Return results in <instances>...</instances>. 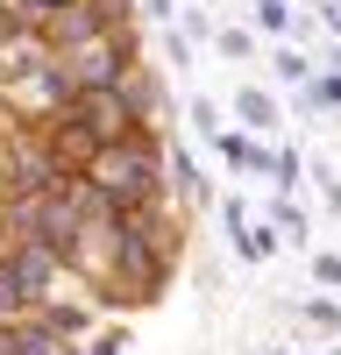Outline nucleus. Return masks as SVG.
I'll use <instances>...</instances> for the list:
<instances>
[{
  "mask_svg": "<svg viewBox=\"0 0 341 355\" xmlns=\"http://www.w3.org/2000/svg\"><path fill=\"white\" fill-rule=\"evenodd\" d=\"M85 185H93L114 214L157 199V192H164V150H157V135L142 128V135H128V142H107V150L85 164Z\"/></svg>",
  "mask_w": 341,
  "mask_h": 355,
  "instance_id": "obj_1",
  "label": "nucleus"
},
{
  "mask_svg": "<svg viewBox=\"0 0 341 355\" xmlns=\"http://www.w3.org/2000/svg\"><path fill=\"white\" fill-rule=\"evenodd\" d=\"M135 64V28H114L100 43H78L57 57V71L71 78V93H107V85H121V71Z\"/></svg>",
  "mask_w": 341,
  "mask_h": 355,
  "instance_id": "obj_2",
  "label": "nucleus"
},
{
  "mask_svg": "<svg viewBox=\"0 0 341 355\" xmlns=\"http://www.w3.org/2000/svg\"><path fill=\"white\" fill-rule=\"evenodd\" d=\"M114 28H128V8H121V0H78V8L50 15V21L36 28V43H43L50 57H64V50H78V43L114 36Z\"/></svg>",
  "mask_w": 341,
  "mask_h": 355,
  "instance_id": "obj_3",
  "label": "nucleus"
},
{
  "mask_svg": "<svg viewBox=\"0 0 341 355\" xmlns=\"http://www.w3.org/2000/svg\"><path fill=\"white\" fill-rule=\"evenodd\" d=\"M71 121L78 128H93V142H100V150H107V142H128V135H142V121H135V107L121 100V93H114V85H107V93H71Z\"/></svg>",
  "mask_w": 341,
  "mask_h": 355,
  "instance_id": "obj_4",
  "label": "nucleus"
},
{
  "mask_svg": "<svg viewBox=\"0 0 341 355\" xmlns=\"http://www.w3.org/2000/svg\"><path fill=\"white\" fill-rule=\"evenodd\" d=\"M64 8H78V0H8V15L28 21V28H43L50 15H64Z\"/></svg>",
  "mask_w": 341,
  "mask_h": 355,
  "instance_id": "obj_5",
  "label": "nucleus"
},
{
  "mask_svg": "<svg viewBox=\"0 0 341 355\" xmlns=\"http://www.w3.org/2000/svg\"><path fill=\"white\" fill-rule=\"evenodd\" d=\"M235 107H242V121H249V128H270V121H277V107H270V93H242Z\"/></svg>",
  "mask_w": 341,
  "mask_h": 355,
  "instance_id": "obj_6",
  "label": "nucleus"
},
{
  "mask_svg": "<svg viewBox=\"0 0 341 355\" xmlns=\"http://www.w3.org/2000/svg\"><path fill=\"white\" fill-rule=\"evenodd\" d=\"M220 150H227V164H235V171H256V164H263V150L242 142V135H220Z\"/></svg>",
  "mask_w": 341,
  "mask_h": 355,
  "instance_id": "obj_7",
  "label": "nucleus"
},
{
  "mask_svg": "<svg viewBox=\"0 0 341 355\" xmlns=\"http://www.w3.org/2000/svg\"><path fill=\"white\" fill-rule=\"evenodd\" d=\"M306 320H320V327H341V306H327V299H313V306H299Z\"/></svg>",
  "mask_w": 341,
  "mask_h": 355,
  "instance_id": "obj_8",
  "label": "nucleus"
},
{
  "mask_svg": "<svg viewBox=\"0 0 341 355\" xmlns=\"http://www.w3.org/2000/svg\"><path fill=\"white\" fill-rule=\"evenodd\" d=\"M313 107H341V78H320V85H313Z\"/></svg>",
  "mask_w": 341,
  "mask_h": 355,
  "instance_id": "obj_9",
  "label": "nucleus"
},
{
  "mask_svg": "<svg viewBox=\"0 0 341 355\" xmlns=\"http://www.w3.org/2000/svg\"><path fill=\"white\" fill-rule=\"evenodd\" d=\"M313 270H320V284H341V256H313Z\"/></svg>",
  "mask_w": 341,
  "mask_h": 355,
  "instance_id": "obj_10",
  "label": "nucleus"
},
{
  "mask_svg": "<svg viewBox=\"0 0 341 355\" xmlns=\"http://www.w3.org/2000/svg\"><path fill=\"white\" fill-rule=\"evenodd\" d=\"M0 199H8V157H0Z\"/></svg>",
  "mask_w": 341,
  "mask_h": 355,
  "instance_id": "obj_11",
  "label": "nucleus"
},
{
  "mask_svg": "<svg viewBox=\"0 0 341 355\" xmlns=\"http://www.w3.org/2000/svg\"><path fill=\"white\" fill-rule=\"evenodd\" d=\"M0 249H8V227H0Z\"/></svg>",
  "mask_w": 341,
  "mask_h": 355,
  "instance_id": "obj_12",
  "label": "nucleus"
},
{
  "mask_svg": "<svg viewBox=\"0 0 341 355\" xmlns=\"http://www.w3.org/2000/svg\"><path fill=\"white\" fill-rule=\"evenodd\" d=\"M334 21H341V0H334Z\"/></svg>",
  "mask_w": 341,
  "mask_h": 355,
  "instance_id": "obj_13",
  "label": "nucleus"
},
{
  "mask_svg": "<svg viewBox=\"0 0 341 355\" xmlns=\"http://www.w3.org/2000/svg\"><path fill=\"white\" fill-rule=\"evenodd\" d=\"M157 8H170V0H157Z\"/></svg>",
  "mask_w": 341,
  "mask_h": 355,
  "instance_id": "obj_14",
  "label": "nucleus"
}]
</instances>
